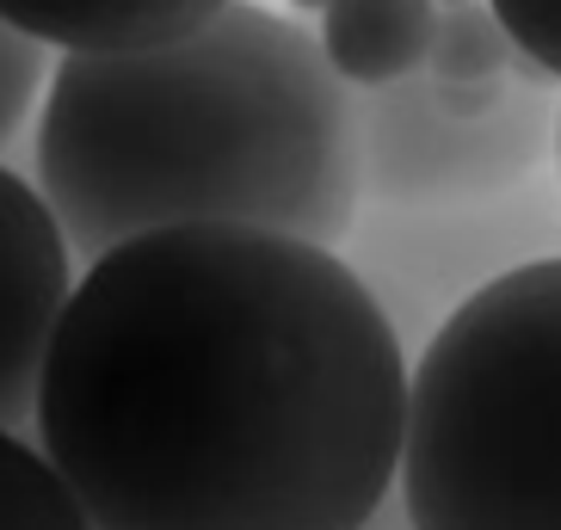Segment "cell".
<instances>
[{"label": "cell", "instance_id": "6da1fadb", "mask_svg": "<svg viewBox=\"0 0 561 530\" xmlns=\"http://www.w3.org/2000/svg\"><path fill=\"white\" fill-rule=\"evenodd\" d=\"M32 426L93 530H358L408 365L328 241L173 222L87 260Z\"/></svg>", "mask_w": 561, "mask_h": 530}, {"label": "cell", "instance_id": "7a4b0ae2", "mask_svg": "<svg viewBox=\"0 0 561 530\" xmlns=\"http://www.w3.org/2000/svg\"><path fill=\"white\" fill-rule=\"evenodd\" d=\"M37 192L75 260L173 222L340 241L358 210L346 74L260 0L167 44L68 50L37 112Z\"/></svg>", "mask_w": 561, "mask_h": 530}, {"label": "cell", "instance_id": "3957f363", "mask_svg": "<svg viewBox=\"0 0 561 530\" xmlns=\"http://www.w3.org/2000/svg\"><path fill=\"white\" fill-rule=\"evenodd\" d=\"M420 530H561V260L481 284L408 377Z\"/></svg>", "mask_w": 561, "mask_h": 530}, {"label": "cell", "instance_id": "277c9868", "mask_svg": "<svg viewBox=\"0 0 561 530\" xmlns=\"http://www.w3.org/2000/svg\"><path fill=\"white\" fill-rule=\"evenodd\" d=\"M75 290V247L37 185L0 166V426H32L56 321Z\"/></svg>", "mask_w": 561, "mask_h": 530}, {"label": "cell", "instance_id": "5b68a950", "mask_svg": "<svg viewBox=\"0 0 561 530\" xmlns=\"http://www.w3.org/2000/svg\"><path fill=\"white\" fill-rule=\"evenodd\" d=\"M229 0H0L13 32L37 37L44 50H136L192 32Z\"/></svg>", "mask_w": 561, "mask_h": 530}, {"label": "cell", "instance_id": "8992f818", "mask_svg": "<svg viewBox=\"0 0 561 530\" xmlns=\"http://www.w3.org/2000/svg\"><path fill=\"white\" fill-rule=\"evenodd\" d=\"M432 32H438L432 0H328L321 7V50L358 87H382L426 68Z\"/></svg>", "mask_w": 561, "mask_h": 530}, {"label": "cell", "instance_id": "52a82bcc", "mask_svg": "<svg viewBox=\"0 0 561 530\" xmlns=\"http://www.w3.org/2000/svg\"><path fill=\"white\" fill-rule=\"evenodd\" d=\"M0 530H93L62 469L13 426H0Z\"/></svg>", "mask_w": 561, "mask_h": 530}, {"label": "cell", "instance_id": "ba28073f", "mask_svg": "<svg viewBox=\"0 0 561 530\" xmlns=\"http://www.w3.org/2000/svg\"><path fill=\"white\" fill-rule=\"evenodd\" d=\"M506 50H518V44H512V32L500 25L494 7L457 0L450 13H438V32H432V68H438L445 81H481V74L506 68Z\"/></svg>", "mask_w": 561, "mask_h": 530}, {"label": "cell", "instance_id": "9c48e42d", "mask_svg": "<svg viewBox=\"0 0 561 530\" xmlns=\"http://www.w3.org/2000/svg\"><path fill=\"white\" fill-rule=\"evenodd\" d=\"M44 44L25 32H13L7 19H0V149L19 136V124H25V112H32L37 87H44Z\"/></svg>", "mask_w": 561, "mask_h": 530}, {"label": "cell", "instance_id": "30bf717a", "mask_svg": "<svg viewBox=\"0 0 561 530\" xmlns=\"http://www.w3.org/2000/svg\"><path fill=\"white\" fill-rule=\"evenodd\" d=\"M488 7H494L500 25L512 32L518 56L561 81V0H488Z\"/></svg>", "mask_w": 561, "mask_h": 530}, {"label": "cell", "instance_id": "8fae6325", "mask_svg": "<svg viewBox=\"0 0 561 530\" xmlns=\"http://www.w3.org/2000/svg\"><path fill=\"white\" fill-rule=\"evenodd\" d=\"M358 530H420V525H413V512H408V494H401V481L377 499V506H370V512H364Z\"/></svg>", "mask_w": 561, "mask_h": 530}, {"label": "cell", "instance_id": "7c38bea8", "mask_svg": "<svg viewBox=\"0 0 561 530\" xmlns=\"http://www.w3.org/2000/svg\"><path fill=\"white\" fill-rule=\"evenodd\" d=\"M290 7H309V13H321V7H328V0H290Z\"/></svg>", "mask_w": 561, "mask_h": 530}, {"label": "cell", "instance_id": "4fadbf2b", "mask_svg": "<svg viewBox=\"0 0 561 530\" xmlns=\"http://www.w3.org/2000/svg\"><path fill=\"white\" fill-rule=\"evenodd\" d=\"M445 7H457V0H445Z\"/></svg>", "mask_w": 561, "mask_h": 530}]
</instances>
